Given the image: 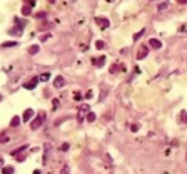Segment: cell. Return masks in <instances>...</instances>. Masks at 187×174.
I'll use <instances>...</instances> for the list:
<instances>
[{
  "instance_id": "83f0119b",
  "label": "cell",
  "mask_w": 187,
  "mask_h": 174,
  "mask_svg": "<svg viewBox=\"0 0 187 174\" xmlns=\"http://www.w3.org/2000/svg\"><path fill=\"white\" fill-rule=\"evenodd\" d=\"M35 5V0H28V7H33Z\"/></svg>"
},
{
  "instance_id": "3957f363",
  "label": "cell",
  "mask_w": 187,
  "mask_h": 174,
  "mask_svg": "<svg viewBox=\"0 0 187 174\" xmlns=\"http://www.w3.org/2000/svg\"><path fill=\"white\" fill-rule=\"evenodd\" d=\"M25 151H27V147H25V146H22V147H19L17 151H13V152H12V156H13V157H17V159H19L20 162H22V161L25 159V157L22 156V152H25Z\"/></svg>"
},
{
  "instance_id": "ba28073f",
  "label": "cell",
  "mask_w": 187,
  "mask_h": 174,
  "mask_svg": "<svg viewBox=\"0 0 187 174\" xmlns=\"http://www.w3.org/2000/svg\"><path fill=\"white\" fill-rule=\"evenodd\" d=\"M32 117H33V109H25V112H24V116H22V119L25 120V122H28Z\"/></svg>"
},
{
  "instance_id": "4fadbf2b",
  "label": "cell",
  "mask_w": 187,
  "mask_h": 174,
  "mask_svg": "<svg viewBox=\"0 0 187 174\" xmlns=\"http://www.w3.org/2000/svg\"><path fill=\"white\" fill-rule=\"evenodd\" d=\"M19 124H20V117H19V116H13L12 120H10V126H12V127H17Z\"/></svg>"
},
{
  "instance_id": "44dd1931",
  "label": "cell",
  "mask_w": 187,
  "mask_h": 174,
  "mask_svg": "<svg viewBox=\"0 0 187 174\" xmlns=\"http://www.w3.org/2000/svg\"><path fill=\"white\" fill-rule=\"evenodd\" d=\"M82 97H84V95H82L80 92H75V94H73V99H75V100H80Z\"/></svg>"
},
{
  "instance_id": "d4e9b609",
  "label": "cell",
  "mask_w": 187,
  "mask_h": 174,
  "mask_svg": "<svg viewBox=\"0 0 187 174\" xmlns=\"http://www.w3.org/2000/svg\"><path fill=\"white\" fill-rule=\"evenodd\" d=\"M87 99H90V97H94V92L92 90H89V92H87V95H85Z\"/></svg>"
},
{
  "instance_id": "d6986e66",
  "label": "cell",
  "mask_w": 187,
  "mask_h": 174,
  "mask_svg": "<svg viewBox=\"0 0 187 174\" xmlns=\"http://www.w3.org/2000/svg\"><path fill=\"white\" fill-rule=\"evenodd\" d=\"M87 120H89V122H94V120H95V114L89 112V114H87Z\"/></svg>"
},
{
  "instance_id": "6da1fadb",
  "label": "cell",
  "mask_w": 187,
  "mask_h": 174,
  "mask_svg": "<svg viewBox=\"0 0 187 174\" xmlns=\"http://www.w3.org/2000/svg\"><path fill=\"white\" fill-rule=\"evenodd\" d=\"M95 24L99 25V29L107 30V29L110 27V20L107 19V17H95Z\"/></svg>"
},
{
  "instance_id": "277c9868",
  "label": "cell",
  "mask_w": 187,
  "mask_h": 174,
  "mask_svg": "<svg viewBox=\"0 0 187 174\" xmlns=\"http://www.w3.org/2000/svg\"><path fill=\"white\" fill-rule=\"evenodd\" d=\"M147 55H149V47H147V45H142V47L139 49V52H137V59L142 60V59H145Z\"/></svg>"
},
{
  "instance_id": "52a82bcc",
  "label": "cell",
  "mask_w": 187,
  "mask_h": 174,
  "mask_svg": "<svg viewBox=\"0 0 187 174\" xmlns=\"http://www.w3.org/2000/svg\"><path fill=\"white\" fill-rule=\"evenodd\" d=\"M124 72V70H125V65H124V64H112V65H110V74H115V72Z\"/></svg>"
},
{
  "instance_id": "9c48e42d",
  "label": "cell",
  "mask_w": 187,
  "mask_h": 174,
  "mask_svg": "<svg viewBox=\"0 0 187 174\" xmlns=\"http://www.w3.org/2000/svg\"><path fill=\"white\" fill-rule=\"evenodd\" d=\"M92 64H94L95 67H102L104 64H105V55H100L99 59H94Z\"/></svg>"
},
{
  "instance_id": "d6a6232c",
  "label": "cell",
  "mask_w": 187,
  "mask_h": 174,
  "mask_svg": "<svg viewBox=\"0 0 187 174\" xmlns=\"http://www.w3.org/2000/svg\"><path fill=\"white\" fill-rule=\"evenodd\" d=\"M0 100H2V95H0Z\"/></svg>"
},
{
  "instance_id": "484cf974",
  "label": "cell",
  "mask_w": 187,
  "mask_h": 174,
  "mask_svg": "<svg viewBox=\"0 0 187 174\" xmlns=\"http://www.w3.org/2000/svg\"><path fill=\"white\" fill-rule=\"evenodd\" d=\"M69 149V144H62V147H60V151H67Z\"/></svg>"
},
{
  "instance_id": "5bb4252c",
  "label": "cell",
  "mask_w": 187,
  "mask_h": 174,
  "mask_svg": "<svg viewBox=\"0 0 187 174\" xmlns=\"http://www.w3.org/2000/svg\"><path fill=\"white\" fill-rule=\"evenodd\" d=\"M2 174H13V167L12 166H5L2 169Z\"/></svg>"
},
{
  "instance_id": "1f68e13d",
  "label": "cell",
  "mask_w": 187,
  "mask_h": 174,
  "mask_svg": "<svg viewBox=\"0 0 187 174\" xmlns=\"http://www.w3.org/2000/svg\"><path fill=\"white\" fill-rule=\"evenodd\" d=\"M48 2H50V3H53V2H55V0H48Z\"/></svg>"
},
{
  "instance_id": "7a4b0ae2",
  "label": "cell",
  "mask_w": 187,
  "mask_h": 174,
  "mask_svg": "<svg viewBox=\"0 0 187 174\" xmlns=\"http://www.w3.org/2000/svg\"><path fill=\"white\" fill-rule=\"evenodd\" d=\"M44 119H45V114H39L35 119L32 120V124H30V127H32L33 131H37L40 126H42V122H44Z\"/></svg>"
},
{
  "instance_id": "e0dca14e",
  "label": "cell",
  "mask_w": 187,
  "mask_h": 174,
  "mask_svg": "<svg viewBox=\"0 0 187 174\" xmlns=\"http://www.w3.org/2000/svg\"><path fill=\"white\" fill-rule=\"evenodd\" d=\"M39 79L42 80V82H45V80H48V79H50V74H48V72H45V74H42V75H40Z\"/></svg>"
},
{
  "instance_id": "f1b7e54d",
  "label": "cell",
  "mask_w": 187,
  "mask_h": 174,
  "mask_svg": "<svg viewBox=\"0 0 187 174\" xmlns=\"http://www.w3.org/2000/svg\"><path fill=\"white\" fill-rule=\"evenodd\" d=\"M179 3H187V0H177Z\"/></svg>"
},
{
  "instance_id": "9a60e30c",
  "label": "cell",
  "mask_w": 187,
  "mask_h": 174,
  "mask_svg": "<svg viewBox=\"0 0 187 174\" xmlns=\"http://www.w3.org/2000/svg\"><path fill=\"white\" fill-rule=\"evenodd\" d=\"M144 32H145V30H144V29H142V30H139V32H137V33H134V42H137V40H139L140 37H142V35H144Z\"/></svg>"
},
{
  "instance_id": "f546056e",
  "label": "cell",
  "mask_w": 187,
  "mask_h": 174,
  "mask_svg": "<svg viewBox=\"0 0 187 174\" xmlns=\"http://www.w3.org/2000/svg\"><path fill=\"white\" fill-rule=\"evenodd\" d=\"M33 174H42V173H40V171H37V169H35V171H33Z\"/></svg>"
},
{
  "instance_id": "ffe728a7",
  "label": "cell",
  "mask_w": 187,
  "mask_h": 174,
  "mask_svg": "<svg viewBox=\"0 0 187 174\" xmlns=\"http://www.w3.org/2000/svg\"><path fill=\"white\" fill-rule=\"evenodd\" d=\"M8 33H10V35H13V33H15V35H20V33H22V27H20L19 30H13V29H10V30H8Z\"/></svg>"
},
{
  "instance_id": "8992f818",
  "label": "cell",
  "mask_w": 187,
  "mask_h": 174,
  "mask_svg": "<svg viewBox=\"0 0 187 174\" xmlns=\"http://www.w3.org/2000/svg\"><path fill=\"white\" fill-rule=\"evenodd\" d=\"M53 86L57 87V89H62V87L65 86V80H64V77H62V75H57V77L53 79Z\"/></svg>"
},
{
  "instance_id": "5b68a950",
  "label": "cell",
  "mask_w": 187,
  "mask_h": 174,
  "mask_svg": "<svg viewBox=\"0 0 187 174\" xmlns=\"http://www.w3.org/2000/svg\"><path fill=\"white\" fill-rule=\"evenodd\" d=\"M39 77H33L32 80H30V82H25V84H24V87H25V89H28V90H32V89H35V87H37V84H39Z\"/></svg>"
},
{
  "instance_id": "2e32d148",
  "label": "cell",
  "mask_w": 187,
  "mask_h": 174,
  "mask_svg": "<svg viewBox=\"0 0 187 174\" xmlns=\"http://www.w3.org/2000/svg\"><path fill=\"white\" fill-rule=\"evenodd\" d=\"M22 15H30V7L28 5L22 7Z\"/></svg>"
},
{
  "instance_id": "7402d4cb",
  "label": "cell",
  "mask_w": 187,
  "mask_h": 174,
  "mask_svg": "<svg viewBox=\"0 0 187 174\" xmlns=\"http://www.w3.org/2000/svg\"><path fill=\"white\" fill-rule=\"evenodd\" d=\"M95 47H97V49H104V47H105V44H104L102 40H99V42L95 44Z\"/></svg>"
},
{
  "instance_id": "cb8c5ba5",
  "label": "cell",
  "mask_w": 187,
  "mask_h": 174,
  "mask_svg": "<svg viewBox=\"0 0 187 174\" xmlns=\"http://www.w3.org/2000/svg\"><path fill=\"white\" fill-rule=\"evenodd\" d=\"M60 174H69V166H64V167H62Z\"/></svg>"
},
{
  "instance_id": "ac0fdd59",
  "label": "cell",
  "mask_w": 187,
  "mask_h": 174,
  "mask_svg": "<svg viewBox=\"0 0 187 174\" xmlns=\"http://www.w3.org/2000/svg\"><path fill=\"white\" fill-rule=\"evenodd\" d=\"M17 45V42H12V40H10V42H3V44H2V47H15Z\"/></svg>"
},
{
  "instance_id": "7c38bea8",
  "label": "cell",
  "mask_w": 187,
  "mask_h": 174,
  "mask_svg": "<svg viewBox=\"0 0 187 174\" xmlns=\"http://www.w3.org/2000/svg\"><path fill=\"white\" fill-rule=\"evenodd\" d=\"M179 120L182 124H187V111H182V112L179 114Z\"/></svg>"
},
{
  "instance_id": "30bf717a",
  "label": "cell",
  "mask_w": 187,
  "mask_h": 174,
  "mask_svg": "<svg viewBox=\"0 0 187 174\" xmlns=\"http://www.w3.org/2000/svg\"><path fill=\"white\" fill-rule=\"evenodd\" d=\"M149 45L157 50V49H160V47H162V42H160V40H157V39H150V40H149Z\"/></svg>"
},
{
  "instance_id": "4316f807",
  "label": "cell",
  "mask_w": 187,
  "mask_h": 174,
  "mask_svg": "<svg viewBox=\"0 0 187 174\" xmlns=\"http://www.w3.org/2000/svg\"><path fill=\"white\" fill-rule=\"evenodd\" d=\"M130 129H132L134 132H135V131H139V126H137V124H134V126H132V127H130Z\"/></svg>"
},
{
  "instance_id": "8fae6325",
  "label": "cell",
  "mask_w": 187,
  "mask_h": 174,
  "mask_svg": "<svg viewBox=\"0 0 187 174\" xmlns=\"http://www.w3.org/2000/svg\"><path fill=\"white\" fill-rule=\"evenodd\" d=\"M39 52H40L39 45H30L28 47V54H30V55H35V54H39Z\"/></svg>"
},
{
  "instance_id": "4dcf8cb0",
  "label": "cell",
  "mask_w": 187,
  "mask_h": 174,
  "mask_svg": "<svg viewBox=\"0 0 187 174\" xmlns=\"http://www.w3.org/2000/svg\"><path fill=\"white\" fill-rule=\"evenodd\" d=\"M107 3H112V2H115V0H105Z\"/></svg>"
},
{
  "instance_id": "603a6c76",
  "label": "cell",
  "mask_w": 187,
  "mask_h": 174,
  "mask_svg": "<svg viewBox=\"0 0 187 174\" xmlns=\"http://www.w3.org/2000/svg\"><path fill=\"white\" fill-rule=\"evenodd\" d=\"M8 139H10V137H8V136H5V134H3V136H2V137H0V142H8Z\"/></svg>"
}]
</instances>
